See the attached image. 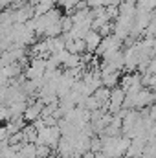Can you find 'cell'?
Here are the masks:
<instances>
[{
    "label": "cell",
    "instance_id": "cell-1",
    "mask_svg": "<svg viewBox=\"0 0 156 158\" xmlns=\"http://www.w3.org/2000/svg\"><path fill=\"white\" fill-rule=\"evenodd\" d=\"M40 109H42V101H40V99H35V101L28 103V105H26V109H24L22 118L26 119L28 123H30V121H33L35 118H39V116H40Z\"/></svg>",
    "mask_w": 156,
    "mask_h": 158
},
{
    "label": "cell",
    "instance_id": "cell-2",
    "mask_svg": "<svg viewBox=\"0 0 156 158\" xmlns=\"http://www.w3.org/2000/svg\"><path fill=\"white\" fill-rule=\"evenodd\" d=\"M84 48H86V52H90V53H94V50L97 48V44L101 42V35L96 31V30H88L86 33H84Z\"/></svg>",
    "mask_w": 156,
    "mask_h": 158
},
{
    "label": "cell",
    "instance_id": "cell-3",
    "mask_svg": "<svg viewBox=\"0 0 156 158\" xmlns=\"http://www.w3.org/2000/svg\"><path fill=\"white\" fill-rule=\"evenodd\" d=\"M46 42H48V52H50V55H53V53L64 50V37H61V35H57V37H48Z\"/></svg>",
    "mask_w": 156,
    "mask_h": 158
},
{
    "label": "cell",
    "instance_id": "cell-4",
    "mask_svg": "<svg viewBox=\"0 0 156 158\" xmlns=\"http://www.w3.org/2000/svg\"><path fill=\"white\" fill-rule=\"evenodd\" d=\"M109 94H110V88H107V86H97L94 92H92V96L99 101V105H105V103H109Z\"/></svg>",
    "mask_w": 156,
    "mask_h": 158
},
{
    "label": "cell",
    "instance_id": "cell-5",
    "mask_svg": "<svg viewBox=\"0 0 156 158\" xmlns=\"http://www.w3.org/2000/svg\"><path fill=\"white\" fill-rule=\"evenodd\" d=\"M35 147H37L35 143H31V142H26V143H22L20 151H17V153H20V156H22V158H37Z\"/></svg>",
    "mask_w": 156,
    "mask_h": 158
},
{
    "label": "cell",
    "instance_id": "cell-6",
    "mask_svg": "<svg viewBox=\"0 0 156 158\" xmlns=\"http://www.w3.org/2000/svg\"><path fill=\"white\" fill-rule=\"evenodd\" d=\"M117 81H119V72H112V74L101 76V85H103V86H107V88H112V86H116Z\"/></svg>",
    "mask_w": 156,
    "mask_h": 158
},
{
    "label": "cell",
    "instance_id": "cell-7",
    "mask_svg": "<svg viewBox=\"0 0 156 158\" xmlns=\"http://www.w3.org/2000/svg\"><path fill=\"white\" fill-rule=\"evenodd\" d=\"M79 64H81V53H70V52H68V55H66L63 66H64V68H76Z\"/></svg>",
    "mask_w": 156,
    "mask_h": 158
},
{
    "label": "cell",
    "instance_id": "cell-8",
    "mask_svg": "<svg viewBox=\"0 0 156 158\" xmlns=\"http://www.w3.org/2000/svg\"><path fill=\"white\" fill-rule=\"evenodd\" d=\"M72 26H74V22H72V17H70V15L61 17V31H63V33L70 31V30H72Z\"/></svg>",
    "mask_w": 156,
    "mask_h": 158
},
{
    "label": "cell",
    "instance_id": "cell-9",
    "mask_svg": "<svg viewBox=\"0 0 156 158\" xmlns=\"http://www.w3.org/2000/svg\"><path fill=\"white\" fill-rule=\"evenodd\" d=\"M96 31H97L101 37H107V35H110V33H112V20L105 22V24H103V26H99Z\"/></svg>",
    "mask_w": 156,
    "mask_h": 158
},
{
    "label": "cell",
    "instance_id": "cell-10",
    "mask_svg": "<svg viewBox=\"0 0 156 158\" xmlns=\"http://www.w3.org/2000/svg\"><path fill=\"white\" fill-rule=\"evenodd\" d=\"M35 153H37V158H42V156H48L51 153V149L48 145H37L35 147Z\"/></svg>",
    "mask_w": 156,
    "mask_h": 158
},
{
    "label": "cell",
    "instance_id": "cell-11",
    "mask_svg": "<svg viewBox=\"0 0 156 158\" xmlns=\"http://www.w3.org/2000/svg\"><path fill=\"white\" fill-rule=\"evenodd\" d=\"M7 119H11L9 107L7 105H0V121H7Z\"/></svg>",
    "mask_w": 156,
    "mask_h": 158
},
{
    "label": "cell",
    "instance_id": "cell-12",
    "mask_svg": "<svg viewBox=\"0 0 156 158\" xmlns=\"http://www.w3.org/2000/svg\"><path fill=\"white\" fill-rule=\"evenodd\" d=\"M7 138H9L7 129H6L4 125H0V142H7Z\"/></svg>",
    "mask_w": 156,
    "mask_h": 158
},
{
    "label": "cell",
    "instance_id": "cell-13",
    "mask_svg": "<svg viewBox=\"0 0 156 158\" xmlns=\"http://www.w3.org/2000/svg\"><path fill=\"white\" fill-rule=\"evenodd\" d=\"M79 158H96V153H92V151H84Z\"/></svg>",
    "mask_w": 156,
    "mask_h": 158
},
{
    "label": "cell",
    "instance_id": "cell-14",
    "mask_svg": "<svg viewBox=\"0 0 156 158\" xmlns=\"http://www.w3.org/2000/svg\"><path fill=\"white\" fill-rule=\"evenodd\" d=\"M37 2H40V0H28V4H31V6H35Z\"/></svg>",
    "mask_w": 156,
    "mask_h": 158
},
{
    "label": "cell",
    "instance_id": "cell-15",
    "mask_svg": "<svg viewBox=\"0 0 156 158\" xmlns=\"http://www.w3.org/2000/svg\"><path fill=\"white\" fill-rule=\"evenodd\" d=\"M42 158H55V156H51V155H48V156H42Z\"/></svg>",
    "mask_w": 156,
    "mask_h": 158
}]
</instances>
